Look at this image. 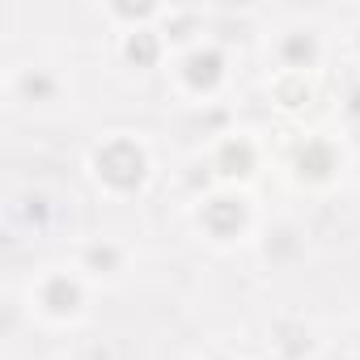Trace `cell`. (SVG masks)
<instances>
[{
    "instance_id": "6da1fadb",
    "label": "cell",
    "mask_w": 360,
    "mask_h": 360,
    "mask_svg": "<svg viewBox=\"0 0 360 360\" xmlns=\"http://www.w3.org/2000/svg\"><path fill=\"white\" fill-rule=\"evenodd\" d=\"M51 301H60V309H72L77 288H72V284H64V280H56V284H51Z\"/></svg>"
},
{
    "instance_id": "7a4b0ae2",
    "label": "cell",
    "mask_w": 360,
    "mask_h": 360,
    "mask_svg": "<svg viewBox=\"0 0 360 360\" xmlns=\"http://www.w3.org/2000/svg\"><path fill=\"white\" fill-rule=\"evenodd\" d=\"M225 165H238V174H246V165H250V153L246 148H225Z\"/></svg>"
}]
</instances>
